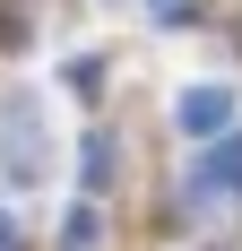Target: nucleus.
I'll return each mask as SVG.
<instances>
[{
  "label": "nucleus",
  "mask_w": 242,
  "mask_h": 251,
  "mask_svg": "<svg viewBox=\"0 0 242 251\" xmlns=\"http://www.w3.org/2000/svg\"><path fill=\"white\" fill-rule=\"evenodd\" d=\"M0 174L9 182L44 174V113H35V104H0Z\"/></svg>",
  "instance_id": "nucleus-1"
},
{
  "label": "nucleus",
  "mask_w": 242,
  "mask_h": 251,
  "mask_svg": "<svg viewBox=\"0 0 242 251\" xmlns=\"http://www.w3.org/2000/svg\"><path fill=\"white\" fill-rule=\"evenodd\" d=\"M0 251H18V217H9V208H0Z\"/></svg>",
  "instance_id": "nucleus-6"
},
{
  "label": "nucleus",
  "mask_w": 242,
  "mask_h": 251,
  "mask_svg": "<svg viewBox=\"0 0 242 251\" xmlns=\"http://www.w3.org/2000/svg\"><path fill=\"white\" fill-rule=\"evenodd\" d=\"M173 122H182V139H217V130H234V87H225V78L182 87V96H173Z\"/></svg>",
  "instance_id": "nucleus-2"
},
{
  "label": "nucleus",
  "mask_w": 242,
  "mask_h": 251,
  "mask_svg": "<svg viewBox=\"0 0 242 251\" xmlns=\"http://www.w3.org/2000/svg\"><path fill=\"white\" fill-rule=\"evenodd\" d=\"M191 191H242V139H217V148L199 156Z\"/></svg>",
  "instance_id": "nucleus-4"
},
{
  "label": "nucleus",
  "mask_w": 242,
  "mask_h": 251,
  "mask_svg": "<svg viewBox=\"0 0 242 251\" xmlns=\"http://www.w3.org/2000/svg\"><path fill=\"white\" fill-rule=\"evenodd\" d=\"M52 251H104V208H96V200L61 208V234H52Z\"/></svg>",
  "instance_id": "nucleus-3"
},
{
  "label": "nucleus",
  "mask_w": 242,
  "mask_h": 251,
  "mask_svg": "<svg viewBox=\"0 0 242 251\" xmlns=\"http://www.w3.org/2000/svg\"><path fill=\"white\" fill-rule=\"evenodd\" d=\"M113 139H104V130H96V139H87V148H78V174H87V191H104V182H113Z\"/></svg>",
  "instance_id": "nucleus-5"
}]
</instances>
